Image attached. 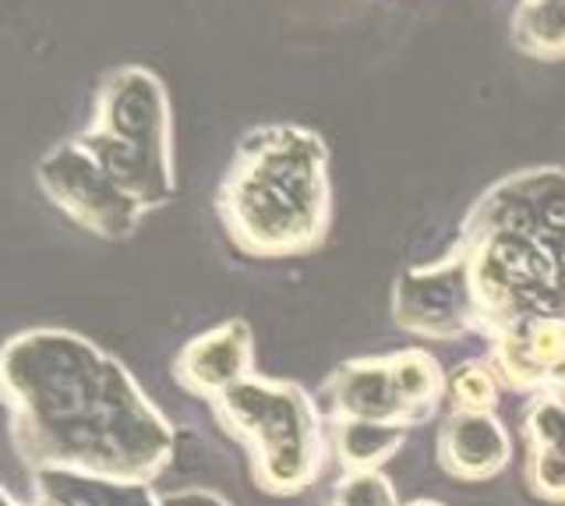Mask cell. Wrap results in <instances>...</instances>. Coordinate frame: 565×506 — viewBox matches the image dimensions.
Instances as JSON below:
<instances>
[{
    "instance_id": "obj_8",
    "label": "cell",
    "mask_w": 565,
    "mask_h": 506,
    "mask_svg": "<svg viewBox=\"0 0 565 506\" xmlns=\"http://www.w3.org/2000/svg\"><path fill=\"white\" fill-rule=\"evenodd\" d=\"M247 369H252V337H247L244 323H230L212 329L209 337H199L177 365V372L194 393L212 397L247 379Z\"/></svg>"
},
{
    "instance_id": "obj_2",
    "label": "cell",
    "mask_w": 565,
    "mask_h": 506,
    "mask_svg": "<svg viewBox=\"0 0 565 506\" xmlns=\"http://www.w3.org/2000/svg\"><path fill=\"white\" fill-rule=\"evenodd\" d=\"M82 149L141 205L163 202L170 178V107L159 78L146 67H120L99 93L96 125Z\"/></svg>"
},
{
    "instance_id": "obj_1",
    "label": "cell",
    "mask_w": 565,
    "mask_h": 506,
    "mask_svg": "<svg viewBox=\"0 0 565 506\" xmlns=\"http://www.w3.org/2000/svg\"><path fill=\"white\" fill-rule=\"evenodd\" d=\"M223 220L255 255L315 249L329 220L322 138L300 128H265L247 138L223 188Z\"/></svg>"
},
{
    "instance_id": "obj_12",
    "label": "cell",
    "mask_w": 565,
    "mask_h": 506,
    "mask_svg": "<svg viewBox=\"0 0 565 506\" xmlns=\"http://www.w3.org/2000/svg\"><path fill=\"white\" fill-rule=\"evenodd\" d=\"M329 506H399V499L388 478L379 475V467H371V471H350V475L335 482Z\"/></svg>"
},
{
    "instance_id": "obj_4",
    "label": "cell",
    "mask_w": 565,
    "mask_h": 506,
    "mask_svg": "<svg viewBox=\"0 0 565 506\" xmlns=\"http://www.w3.org/2000/svg\"><path fill=\"white\" fill-rule=\"evenodd\" d=\"M396 319L403 329L428 340H456L473 326V294L463 255L456 252L438 266L406 273L396 291Z\"/></svg>"
},
{
    "instance_id": "obj_6",
    "label": "cell",
    "mask_w": 565,
    "mask_h": 506,
    "mask_svg": "<svg viewBox=\"0 0 565 506\" xmlns=\"http://www.w3.org/2000/svg\"><path fill=\"white\" fill-rule=\"evenodd\" d=\"M509 435L491 411H456L438 435V461L452 478L484 482L509 464Z\"/></svg>"
},
{
    "instance_id": "obj_16",
    "label": "cell",
    "mask_w": 565,
    "mask_h": 506,
    "mask_svg": "<svg viewBox=\"0 0 565 506\" xmlns=\"http://www.w3.org/2000/svg\"><path fill=\"white\" fill-rule=\"evenodd\" d=\"M411 506H441V503H431V499H420V503H411Z\"/></svg>"
},
{
    "instance_id": "obj_5",
    "label": "cell",
    "mask_w": 565,
    "mask_h": 506,
    "mask_svg": "<svg viewBox=\"0 0 565 506\" xmlns=\"http://www.w3.org/2000/svg\"><path fill=\"white\" fill-rule=\"evenodd\" d=\"M43 181L67 209H75L78 220L99 226L103 234H128L141 202L131 199L110 173H106L82 143L64 146L43 164Z\"/></svg>"
},
{
    "instance_id": "obj_9",
    "label": "cell",
    "mask_w": 565,
    "mask_h": 506,
    "mask_svg": "<svg viewBox=\"0 0 565 506\" xmlns=\"http://www.w3.org/2000/svg\"><path fill=\"white\" fill-rule=\"evenodd\" d=\"M388 376H393V390L406 411V422L417 425L428 414H435L438 397L446 390V379H441L438 361L428 351L411 347V351L393 355L388 358Z\"/></svg>"
},
{
    "instance_id": "obj_10",
    "label": "cell",
    "mask_w": 565,
    "mask_h": 506,
    "mask_svg": "<svg viewBox=\"0 0 565 506\" xmlns=\"http://www.w3.org/2000/svg\"><path fill=\"white\" fill-rule=\"evenodd\" d=\"M403 422H375V418H340L335 422V450L350 471L382 467L403 446Z\"/></svg>"
},
{
    "instance_id": "obj_15",
    "label": "cell",
    "mask_w": 565,
    "mask_h": 506,
    "mask_svg": "<svg viewBox=\"0 0 565 506\" xmlns=\"http://www.w3.org/2000/svg\"><path fill=\"white\" fill-rule=\"evenodd\" d=\"M547 390H565V358L552 369V379H547Z\"/></svg>"
},
{
    "instance_id": "obj_7",
    "label": "cell",
    "mask_w": 565,
    "mask_h": 506,
    "mask_svg": "<svg viewBox=\"0 0 565 506\" xmlns=\"http://www.w3.org/2000/svg\"><path fill=\"white\" fill-rule=\"evenodd\" d=\"M326 411L340 422V418H375V422H406V411L393 390V376H388V358H364L343 365L326 387Z\"/></svg>"
},
{
    "instance_id": "obj_13",
    "label": "cell",
    "mask_w": 565,
    "mask_h": 506,
    "mask_svg": "<svg viewBox=\"0 0 565 506\" xmlns=\"http://www.w3.org/2000/svg\"><path fill=\"white\" fill-rule=\"evenodd\" d=\"M452 404L456 411H491L494 408V376L484 365H463L456 369L452 382Z\"/></svg>"
},
{
    "instance_id": "obj_14",
    "label": "cell",
    "mask_w": 565,
    "mask_h": 506,
    "mask_svg": "<svg viewBox=\"0 0 565 506\" xmlns=\"http://www.w3.org/2000/svg\"><path fill=\"white\" fill-rule=\"evenodd\" d=\"M526 482L541 499L565 503V457L552 450H530Z\"/></svg>"
},
{
    "instance_id": "obj_17",
    "label": "cell",
    "mask_w": 565,
    "mask_h": 506,
    "mask_svg": "<svg viewBox=\"0 0 565 506\" xmlns=\"http://www.w3.org/2000/svg\"><path fill=\"white\" fill-rule=\"evenodd\" d=\"M555 393H558V397H562V404H565V390H555Z\"/></svg>"
},
{
    "instance_id": "obj_3",
    "label": "cell",
    "mask_w": 565,
    "mask_h": 506,
    "mask_svg": "<svg viewBox=\"0 0 565 506\" xmlns=\"http://www.w3.org/2000/svg\"><path fill=\"white\" fill-rule=\"evenodd\" d=\"M220 400L230 432L255 453V478L273 493H300L322 467V435L311 400L287 382L241 379Z\"/></svg>"
},
{
    "instance_id": "obj_11",
    "label": "cell",
    "mask_w": 565,
    "mask_h": 506,
    "mask_svg": "<svg viewBox=\"0 0 565 506\" xmlns=\"http://www.w3.org/2000/svg\"><path fill=\"white\" fill-rule=\"evenodd\" d=\"M512 40L537 61L565 57V0H523L512 22Z\"/></svg>"
}]
</instances>
